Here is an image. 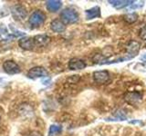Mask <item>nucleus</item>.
Here are the masks:
<instances>
[{"mask_svg":"<svg viewBox=\"0 0 146 136\" xmlns=\"http://www.w3.org/2000/svg\"><path fill=\"white\" fill-rule=\"evenodd\" d=\"M144 2L143 1H133L131 5V9H137V8H141V7H143Z\"/></svg>","mask_w":146,"mask_h":136,"instance_id":"obj_19","label":"nucleus"},{"mask_svg":"<svg viewBox=\"0 0 146 136\" xmlns=\"http://www.w3.org/2000/svg\"><path fill=\"white\" fill-rule=\"evenodd\" d=\"M126 114L125 112H123L122 110H118L114 113V120L113 121H124L126 120Z\"/></svg>","mask_w":146,"mask_h":136,"instance_id":"obj_18","label":"nucleus"},{"mask_svg":"<svg viewBox=\"0 0 146 136\" xmlns=\"http://www.w3.org/2000/svg\"><path fill=\"white\" fill-rule=\"evenodd\" d=\"M18 45L24 50H33L35 48V43L33 37H22L18 41Z\"/></svg>","mask_w":146,"mask_h":136,"instance_id":"obj_10","label":"nucleus"},{"mask_svg":"<svg viewBox=\"0 0 146 136\" xmlns=\"http://www.w3.org/2000/svg\"><path fill=\"white\" fill-rule=\"evenodd\" d=\"M86 14V18L88 20L94 19V18H98L100 17V7H94L90 9L85 11Z\"/></svg>","mask_w":146,"mask_h":136,"instance_id":"obj_14","label":"nucleus"},{"mask_svg":"<svg viewBox=\"0 0 146 136\" xmlns=\"http://www.w3.org/2000/svg\"><path fill=\"white\" fill-rule=\"evenodd\" d=\"M87 66L86 63L80 58H72L68 62V68L70 70H82Z\"/></svg>","mask_w":146,"mask_h":136,"instance_id":"obj_9","label":"nucleus"},{"mask_svg":"<svg viewBox=\"0 0 146 136\" xmlns=\"http://www.w3.org/2000/svg\"><path fill=\"white\" fill-rule=\"evenodd\" d=\"M35 47H44L46 46L50 41V38L47 35H35L34 37Z\"/></svg>","mask_w":146,"mask_h":136,"instance_id":"obj_11","label":"nucleus"},{"mask_svg":"<svg viewBox=\"0 0 146 136\" xmlns=\"http://www.w3.org/2000/svg\"><path fill=\"white\" fill-rule=\"evenodd\" d=\"M0 32H3V34H7V28H5V27L3 26V25L2 26L0 25Z\"/></svg>","mask_w":146,"mask_h":136,"instance_id":"obj_23","label":"nucleus"},{"mask_svg":"<svg viewBox=\"0 0 146 136\" xmlns=\"http://www.w3.org/2000/svg\"><path fill=\"white\" fill-rule=\"evenodd\" d=\"M93 80L99 84H105L110 82V74L108 71L102 70L93 73Z\"/></svg>","mask_w":146,"mask_h":136,"instance_id":"obj_6","label":"nucleus"},{"mask_svg":"<svg viewBox=\"0 0 146 136\" xmlns=\"http://www.w3.org/2000/svg\"><path fill=\"white\" fill-rule=\"evenodd\" d=\"M0 122H1V117H0Z\"/></svg>","mask_w":146,"mask_h":136,"instance_id":"obj_25","label":"nucleus"},{"mask_svg":"<svg viewBox=\"0 0 146 136\" xmlns=\"http://www.w3.org/2000/svg\"><path fill=\"white\" fill-rule=\"evenodd\" d=\"M46 14L41 10H36L31 14L29 22L32 27H38L46 20Z\"/></svg>","mask_w":146,"mask_h":136,"instance_id":"obj_2","label":"nucleus"},{"mask_svg":"<svg viewBox=\"0 0 146 136\" xmlns=\"http://www.w3.org/2000/svg\"><path fill=\"white\" fill-rule=\"evenodd\" d=\"M50 27H51V29L54 32H56V33H63L66 29L65 24L59 19H54L51 22V24H50Z\"/></svg>","mask_w":146,"mask_h":136,"instance_id":"obj_13","label":"nucleus"},{"mask_svg":"<svg viewBox=\"0 0 146 136\" xmlns=\"http://www.w3.org/2000/svg\"><path fill=\"white\" fill-rule=\"evenodd\" d=\"M49 82H50L49 77H45V78L42 80V84H48V83H49Z\"/></svg>","mask_w":146,"mask_h":136,"instance_id":"obj_22","label":"nucleus"},{"mask_svg":"<svg viewBox=\"0 0 146 136\" xmlns=\"http://www.w3.org/2000/svg\"><path fill=\"white\" fill-rule=\"evenodd\" d=\"M139 51H140V44L138 42H136V41H131L130 44L127 46V52L125 54L130 59H131L137 56Z\"/></svg>","mask_w":146,"mask_h":136,"instance_id":"obj_8","label":"nucleus"},{"mask_svg":"<svg viewBox=\"0 0 146 136\" xmlns=\"http://www.w3.org/2000/svg\"><path fill=\"white\" fill-rule=\"evenodd\" d=\"M27 136H42V134H41L39 131H31V133H29V134H27Z\"/></svg>","mask_w":146,"mask_h":136,"instance_id":"obj_21","label":"nucleus"},{"mask_svg":"<svg viewBox=\"0 0 146 136\" xmlns=\"http://www.w3.org/2000/svg\"><path fill=\"white\" fill-rule=\"evenodd\" d=\"M3 69L7 75H16L20 73V67L16 62L12 60H7L3 63Z\"/></svg>","mask_w":146,"mask_h":136,"instance_id":"obj_5","label":"nucleus"},{"mask_svg":"<svg viewBox=\"0 0 146 136\" xmlns=\"http://www.w3.org/2000/svg\"><path fill=\"white\" fill-rule=\"evenodd\" d=\"M46 7L49 12H57L58 11L60 7H62V2L58 0H48L46 2Z\"/></svg>","mask_w":146,"mask_h":136,"instance_id":"obj_12","label":"nucleus"},{"mask_svg":"<svg viewBox=\"0 0 146 136\" xmlns=\"http://www.w3.org/2000/svg\"><path fill=\"white\" fill-rule=\"evenodd\" d=\"M109 3L113 7H115L117 9H121V8H124L128 6H131V5L133 3V1H131V0H110Z\"/></svg>","mask_w":146,"mask_h":136,"instance_id":"obj_15","label":"nucleus"},{"mask_svg":"<svg viewBox=\"0 0 146 136\" xmlns=\"http://www.w3.org/2000/svg\"><path fill=\"white\" fill-rule=\"evenodd\" d=\"M137 18H138V15H137L136 13H129V14H126L123 16V19H124L125 22L129 23V24H132V23H134Z\"/></svg>","mask_w":146,"mask_h":136,"instance_id":"obj_17","label":"nucleus"},{"mask_svg":"<svg viewBox=\"0 0 146 136\" xmlns=\"http://www.w3.org/2000/svg\"><path fill=\"white\" fill-rule=\"evenodd\" d=\"M139 36H140V38H141V39L146 40V25L141 28L140 33H139Z\"/></svg>","mask_w":146,"mask_h":136,"instance_id":"obj_20","label":"nucleus"},{"mask_svg":"<svg viewBox=\"0 0 146 136\" xmlns=\"http://www.w3.org/2000/svg\"><path fill=\"white\" fill-rule=\"evenodd\" d=\"M62 131V127L59 125H56L53 124L50 126L49 128V131H48V136H57L58 134H59Z\"/></svg>","mask_w":146,"mask_h":136,"instance_id":"obj_16","label":"nucleus"},{"mask_svg":"<svg viewBox=\"0 0 146 136\" xmlns=\"http://www.w3.org/2000/svg\"><path fill=\"white\" fill-rule=\"evenodd\" d=\"M0 38H1V35H0Z\"/></svg>","mask_w":146,"mask_h":136,"instance_id":"obj_26","label":"nucleus"},{"mask_svg":"<svg viewBox=\"0 0 146 136\" xmlns=\"http://www.w3.org/2000/svg\"><path fill=\"white\" fill-rule=\"evenodd\" d=\"M124 100L131 106H138L143 100V94L138 92H129L125 94Z\"/></svg>","mask_w":146,"mask_h":136,"instance_id":"obj_3","label":"nucleus"},{"mask_svg":"<svg viewBox=\"0 0 146 136\" xmlns=\"http://www.w3.org/2000/svg\"><path fill=\"white\" fill-rule=\"evenodd\" d=\"M27 76L31 79L41 78V77H48V71L42 66H35L29 71Z\"/></svg>","mask_w":146,"mask_h":136,"instance_id":"obj_7","label":"nucleus"},{"mask_svg":"<svg viewBox=\"0 0 146 136\" xmlns=\"http://www.w3.org/2000/svg\"><path fill=\"white\" fill-rule=\"evenodd\" d=\"M11 14L15 20L21 21L27 17V12L26 10V8L23 7L22 5H15L11 9Z\"/></svg>","mask_w":146,"mask_h":136,"instance_id":"obj_4","label":"nucleus"},{"mask_svg":"<svg viewBox=\"0 0 146 136\" xmlns=\"http://www.w3.org/2000/svg\"><path fill=\"white\" fill-rule=\"evenodd\" d=\"M141 60H146V53H145V54H143V56L141 57Z\"/></svg>","mask_w":146,"mask_h":136,"instance_id":"obj_24","label":"nucleus"},{"mask_svg":"<svg viewBox=\"0 0 146 136\" xmlns=\"http://www.w3.org/2000/svg\"><path fill=\"white\" fill-rule=\"evenodd\" d=\"M61 21L64 24H74L79 20V15L72 8H66L60 13Z\"/></svg>","mask_w":146,"mask_h":136,"instance_id":"obj_1","label":"nucleus"}]
</instances>
